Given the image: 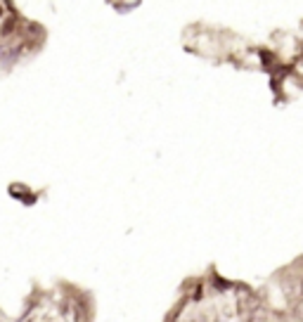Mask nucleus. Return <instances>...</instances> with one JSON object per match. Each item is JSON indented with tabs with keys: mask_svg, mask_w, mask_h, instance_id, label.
Here are the masks:
<instances>
[{
	"mask_svg": "<svg viewBox=\"0 0 303 322\" xmlns=\"http://www.w3.org/2000/svg\"><path fill=\"white\" fill-rule=\"evenodd\" d=\"M298 315H301V320H303V303H301V308H298Z\"/></svg>",
	"mask_w": 303,
	"mask_h": 322,
	"instance_id": "nucleus-1",
	"label": "nucleus"
}]
</instances>
